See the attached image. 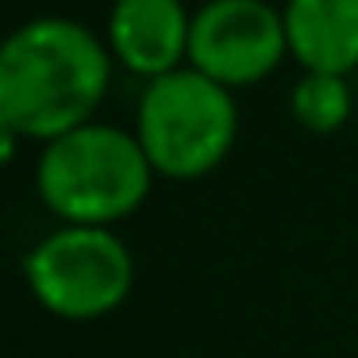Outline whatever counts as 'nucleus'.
I'll use <instances>...</instances> for the list:
<instances>
[{
    "label": "nucleus",
    "mask_w": 358,
    "mask_h": 358,
    "mask_svg": "<svg viewBox=\"0 0 358 358\" xmlns=\"http://www.w3.org/2000/svg\"><path fill=\"white\" fill-rule=\"evenodd\" d=\"M289 112L293 120L312 135H331L355 112V93L347 78L339 73H304L289 93Z\"/></svg>",
    "instance_id": "obj_8"
},
{
    "label": "nucleus",
    "mask_w": 358,
    "mask_h": 358,
    "mask_svg": "<svg viewBox=\"0 0 358 358\" xmlns=\"http://www.w3.org/2000/svg\"><path fill=\"white\" fill-rule=\"evenodd\" d=\"M155 178L139 135L96 120L43 143L35 162V189L47 212L81 227H112L135 216Z\"/></svg>",
    "instance_id": "obj_2"
},
{
    "label": "nucleus",
    "mask_w": 358,
    "mask_h": 358,
    "mask_svg": "<svg viewBox=\"0 0 358 358\" xmlns=\"http://www.w3.org/2000/svg\"><path fill=\"white\" fill-rule=\"evenodd\" d=\"M31 296L58 320L89 324L131 296L135 258L112 227L62 224L24 258Z\"/></svg>",
    "instance_id": "obj_4"
},
{
    "label": "nucleus",
    "mask_w": 358,
    "mask_h": 358,
    "mask_svg": "<svg viewBox=\"0 0 358 358\" xmlns=\"http://www.w3.org/2000/svg\"><path fill=\"white\" fill-rule=\"evenodd\" d=\"M289 55L304 73L358 70V0H285Z\"/></svg>",
    "instance_id": "obj_7"
},
{
    "label": "nucleus",
    "mask_w": 358,
    "mask_h": 358,
    "mask_svg": "<svg viewBox=\"0 0 358 358\" xmlns=\"http://www.w3.org/2000/svg\"><path fill=\"white\" fill-rule=\"evenodd\" d=\"M112 50L70 16H35L0 50V127L50 143L93 124L112 85Z\"/></svg>",
    "instance_id": "obj_1"
},
{
    "label": "nucleus",
    "mask_w": 358,
    "mask_h": 358,
    "mask_svg": "<svg viewBox=\"0 0 358 358\" xmlns=\"http://www.w3.org/2000/svg\"><path fill=\"white\" fill-rule=\"evenodd\" d=\"M285 55V16L270 0H208L193 12L189 66L231 93L266 81Z\"/></svg>",
    "instance_id": "obj_5"
},
{
    "label": "nucleus",
    "mask_w": 358,
    "mask_h": 358,
    "mask_svg": "<svg viewBox=\"0 0 358 358\" xmlns=\"http://www.w3.org/2000/svg\"><path fill=\"white\" fill-rule=\"evenodd\" d=\"M189 35L193 12L185 0H112L104 43L124 70L155 81L189 66Z\"/></svg>",
    "instance_id": "obj_6"
},
{
    "label": "nucleus",
    "mask_w": 358,
    "mask_h": 358,
    "mask_svg": "<svg viewBox=\"0 0 358 358\" xmlns=\"http://www.w3.org/2000/svg\"><path fill=\"white\" fill-rule=\"evenodd\" d=\"M135 135L166 181H201L231 155L239 135L235 93L193 66L147 81Z\"/></svg>",
    "instance_id": "obj_3"
}]
</instances>
